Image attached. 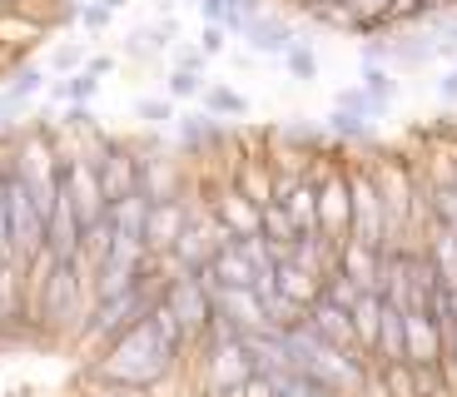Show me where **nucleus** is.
<instances>
[{"instance_id":"1","label":"nucleus","mask_w":457,"mask_h":397,"mask_svg":"<svg viewBox=\"0 0 457 397\" xmlns=\"http://www.w3.org/2000/svg\"><path fill=\"white\" fill-rule=\"evenodd\" d=\"M179 363V348L160 338V328L139 318L135 328H125L114 343H104L90 363L95 383H125V387H154L170 368Z\"/></svg>"},{"instance_id":"2","label":"nucleus","mask_w":457,"mask_h":397,"mask_svg":"<svg viewBox=\"0 0 457 397\" xmlns=\"http://www.w3.org/2000/svg\"><path fill=\"white\" fill-rule=\"evenodd\" d=\"M164 259H149V269L139 273L135 284L125 288V294H114V298H100V303L90 308V318H85V328H80V348L100 352L104 343H114L125 328H135L139 318H149V308L164 298Z\"/></svg>"},{"instance_id":"3","label":"nucleus","mask_w":457,"mask_h":397,"mask_svg":"<svg viewBox=\"0 0 457 397\" xmlns=\"http://www.w3.org/2000/svg\"><path fill=\"white\" fill-rule=\"evenodd\" d=\"M284 343H288V352H294V368L323 377V383L338 387L343 397H353V393H363V387H368L363 358H358V352H348V348H338V343H328V338H319L309 323L284 328Z\"/></svg>"},{"instance_id":"4","label":"nucleus","mask_w":457,"mask_h":397,"mask_svg":"<svg viewBox=\"0 0 457 397\" xmlns=\"http://www.w3.org/2000/svg\"><path fill=\"white\" fill-rule=\"evenodd\" d=\"M373 179H378V194H383V219H388V244H398L403 234H408V224L423 209L412 204L418 199V179L408 174V164H398V159H383L373 170Z\"/></svg>"},{"instance_id":"5","label":"nucleus","mask_w":457,"mask_h":397,"mask_svg":"<svg viewBox=\"0 0 457 397\" xmlns=\"http://www.w3.org/2000/svg\"><path fill=\"white\" fill-rule=\"evenodd\" d=\"M348 194H353V228H348V238L388 249V219H383V194H378L373 170H348Z\"/></svg>"},{"instance_id":"6","label":"nucleus","mask_w":457,"mask_h":397,"mask_svg":"<svg viewBox=\"0 0 457 397\" xmlns=\"http://www.w3.org/2000/svg\"><path fill=\"white\" fill-rule=\"evenodd\" d=\"M164 303L179 313V323H184V333H189V343L204 338L209 313H214V298H209V278H204V273H174L170 284H164Z\"/></svg>"},{"instance_id":"7","label":"nucleus","mask_w":457,"mask_h":397,"mask_svg":"<svg viewBox=\"0 0 457 397\" xmlns=\"http://www.w3.org/2000/svg\"><path fill=\"white\" fill-rule=\"evenodd\" d=\"M353 228V194H348V170L319 174V234L328 244H343Z\"/></svg>"},{"instance_id":"8","label":"nucleus","mask_w":457,"mask_h":397,"mask_svg":"<svg viewBox=\"0 0 457 397\" xmlns=\"http://www.w3.org/2000/svg\"><path fill=\"white\" fill-rule=\"evenodd\" d=\"M65 189H70V204H75L80 228L110 214V199H104V189H100V174H95V164L85 154H70L65 159Z\"/></svg>"},{"instance_id":"9","label":"nucleus","mask_w":457,"mask_h":397,"mask_svg":"<svg viewBox=\"0 0 457 397\" xmlns=\"http://www.w3.org/2000/svg\"><path fill=\"white\" fill-rule=\"evenodd\" d=\"M403 352H408L412 368H437L447 358L443 328L433 323L428 308H403Z\"/></svg>"},{"instance_id":"10","label":"nucleus","mask_w":457,"mask_h":397,"mask_svg":"<svg viewBox=\"0 0 457 397\" xmlns=\"http://www.w3.org/2000/svg\"><path fill=\"white\" fill-rule=\"evenodd\" d=\"M195 219V209H189V194H174V199H160V204H149L145 214V249L154 253V259H164V253L174 249V238H179V228Z\"/></svg>"},{"instance_id":"11","label":"nucleus","mask_w":457,"mask_h":397,"mask_svg":"<svg viewBox=\"0 0 457 397\" xmlns=\"http://www.w3.org/2000/svg\"><path fill=\"white\" fill-rule=\"evenodd\" d=\"M209 348V393L224 397L253 373V358L244 348V338H219V343H204Z\"/></svg>"},{"instance_id":"12","label":"nucleus","mask_w":457,"mask_h":397,"mask_svg":"<svg viewBox=\"0 0 457 397\" xmlns=\"http://www.w3.org/2000/svg\"><path fill=\"white\" fill-rule=\"evenodd\" d=\"M214 244H219V224L204 228L199 219H189L179 228V238H174V249L164 253V263H170V273H199L214 259Z\"/></svg>"},{"instance_id":"13","label":"nucleus","mask_w":457,"mask_h":397,"mask_svg":"<svg viewBox=\"0 0 457 397\" xmlns=\"http://www.w3.org/2000/svg\"><path fill=\"white\" fill-rule=\"evenodd\" d=\"M303 323H309L319 338H328V343H338V348H348V352H358V338H353V313L343 303H333V298H313L309 308H303ZM363 358V352H358Z\"/></svg>"},{"instance_id":"14","label":"nucleus","mask_w":457,"mask_h":397,"mask_svg":"<svg viewBox=\"0 0 457 397\" xmlns=\"http://www.w3.org/2000/svg\"><path fill=\"white\" fill-rule=\"evenodd\" d=\"M214 224H224L234 238L259 234V204H253L249 194L228 179V184H219V194H214Z\"/></svg>"},{"instance_id":"15","label":"nucleus","mask_w":457,"mask_h":397,"mask_svg":"<svg viewBox=\"0 0 457 397\" xmlns=\"http://www.w3.org/2000/svg\"><path fill=\"white\" fill-rule=\"evenodd\" d=\"M139 194H145L149 204H160V199L184 194L179 164H174L170 154H145V159H139Z\"/></svg>"},{"instance_id":"16","label":"nucleus","mask_w":457,"mask_h":397,"mask_svg":"<svg viewBox=\"0 0 457 397\" xmlns=\"http://www.w3.org/2000/svg\"><path fill=\"white\" fill-rule=\"evenodd\" d=\"M338 263L348 278H353L358 288H373L378 294V269H383V249H373V244H363V238H343L338 244Z\"/></svg>"},{"instance_id":"17","label":"nucleus","mask_w":457,"mask_h":397,"mask_svg":"<svg viewBox=\"0 0 457 397\" xmlns=\"http://www.w3.org/2000/svg\"><path fill=\"white\" fill-rule=\"evenodd\" d=\"M239 35L249 40V50H259V55H284V50L294 45V30H288L284 21H274V15H249Z\"/></svg>"},{"instance_id":"18","label":"nucleus","mask_w":457,"mask_h":397,"mask_svg":"<svg viewBox=\"0 0 457 397\" xmlns=\"http://www.w3.org/2000/svg\"><path fill=\"white\" fill-rule=\"evenodd\" d=\"M274 284H278V294H284V298H294L298 308H309L313 298L323 294V278H319V273L298 269L294 259H278V269H274Z\"/></svg>"},{"instance_id":"19","label":"nucleus","mask_w":457,"mask_h":397,"mask_svg":"<svg viewBox=\"0 0 457 397\" xmlns=\"http://www.w3.org/2000/svg\"><path fill=\"white\" fill-rule=\"evenodd\" d=\"M353 313V338H358V352L363 358H373V348H378V323H383V294H358V303L348 308Z\"/></svg>"},{"instance_id":"20","label":"nucleus","mask_w":457,"mask_h":397,"mask_svg":"<svg viewBox=\"0 0 457 397\" xmlns=\"http://www.w3.org/2000/svg\"><path fill=\"white\" fill-rule=\"evenodd\" d=\"M373 363H408V352H403V308L388 303V298H383V323H378Z\"/></svg>"},{"instance_id":"21","label":"nucleus","mask_w":457,"mask_h":397,"mask_svg":"<svg viewBox=\"0 0 457 397\" xmlns=\"http://www.w3.org/2000/svg\"><path fill=\"white\" fill-rule=\"evenodd\" d=\"M428 259L437 269V284L457 288V228L453 224H437L433 238H428Z\"/></svg>"},{"instance_id":"22","label":"nucleus","mask_w":457,"mask_h":397,"mask_svg":"<svg viewBox=\"0 0 457 397\" xmlns=\"http://www.w3.org/2000/svg\"><path fill=\"white\" fill-rule=\"evenodd\" d=\"M259 234L269 238L278 249V259H284L288 249H294V238H298V224L288 219V209L278 204V199H269V204H259Z\"/></svg>"},{"instance_id":"23","label":"nucleus","mask_w":457,"mask_h":397,"mask_svg":"<svg viewBox=\"0 0 457 397\" xmlns=\"http://www.w3.org/2000/svg\"><path fill=\"white\" fill-rule=\"evenodd\" d=\"M274 393L278 397H343L338 387H328L323 377L303 373V368H284V373H274Z\"/></svg>"},{"instance_id":"24","label":"nucleus","mask_w":457,"mask_h":397,"mask_svg":"<svg viewBox=\"0 0 457 397\" xmlns=\"http://www.w3.org/2000/svg\"><path fill=\"white\" fill-rule=\"evenodd\" d=\"M145 214H149V199H145L139 189L110 204V224H114V234H135V238H145Z\"/></svg>"},{"instance_id":"25","label":"nucleus","mask_w":457,"mask_h":397,"mask_svg":"<svg viewBox=\"0 0 457 397\" xmlns=\"http://www.w3.org/2000/svg\"><path fill=\"white\" fill-rule=\"evenodd\" d=\"M373 377H378V387H383V397H418V373H412V363H378Z\"/></svg>"},{"instance_id":"26","label":"nucleus","mask_w":457,"mask_h":397,"mask_svg":"<svg viewBox=\"0 0 457 397\" xmlns=\"http://www.w3.org/2000/svg\"><path fill=\"white\" fill-rule=\"evenodd\" d=\"M40 85H46V70H21V75L0 90V114H15L25 100H35V95H40Z\"/></svg>"},{"instance_id":"27","label":"nucleus","mask_w":457,"mask_h":397,"mask_svg":"<svg viewBox=\"0 0 457 397\" xmlns=\"http://www.w3.org/2000/svg\"><path fill=\"white\" fill-rule=\"evenodd\" d=\"M234 184H239V189L249 194L253 204H269V199H274V170H263V159H249Z\"/></svg>"},{"instance_id":"28","label":"nucleus","mask_w":457,"mask_h":397,"mask_svg":"<svg viewBox=\"0 0 457 397\" xmlns=\"http://www.w3.org/2000/svg\"><path fill=\"white\" fill-rule=\"evenodd\" d=\"M95 90H100V75H90L85 65H80V70H70V75L55 85V95H60V100H70V104H90Z\"/></svg>"},{"instance_id":"29","label":"nucleus","mask_w":457,"mask_h":397,"mask_svg":"<svg viewBox=\"0 0 457 397\" xmlns=\"http://www.w3.org/2000/svg\"><path fill=\"white\" fill-rule=\"evenodd\" d=\"M149 323H154V328H160V338L164 343H174V348H189V333H184V323H179V313H174V308L170 303H164V298H160V303H154V308H149Z\"/></svg>"},{"instance_id":"30","label":"nucleus","mask_w":457,"mask_h":397,"mask_svg":"<svg viewBox=\"0 0 457 397\" xmlns=\"http://www.w3.org/2000/svg\"><path fill=\"white\" fill-rule=\"evenodd\" d=\"M323 129H328L333 139H368L373 135V120H363V114H353V110H333Z\"/></svg>"},{"instance_id":"31","label":"nucleus","mask_w":457,"mask_h":397,"mask_svg":"<svg viewBox=\"0 0 457 397\" xmlns=\"http://www.w3.org/2000/svg\"><path fill=\"white\" fill-rule=\"evenodd\" d=\"M363 90H368V95H373V100H378V104H388V100H393V95H398V79H393V75H388V70L378 65V60H363Z\"/></svg>"},{"instance_id":"32","label":"nucleus","mask_w":457,"mask_h":397,"mask_svg":"<svg viewBox=\"0 0 457 397\" xmlns=\"http://www.w3.org/2000/svg\"><path fill=\"white\" fill-rule=\"evenodd\" d=\"M204 110L209 114H244L249 104H244V95L228 90V85H209V90H204Z\"/></svg>"},{"instance_id":"33","label":"nucleus","mask_w":457,"mask_h":397,"mask_svg":"<svg viewBox=\"0 0 457 397\" xmlns=\"http://www.w3.org/2000/svg\"><path fill=\"white\" fill-rule=\"evenodd\" d=\"M338 110H353V114H363V120H373V114H383L388 104H378L363 85H353V90H338Z\"/></svg>"},{"instance_id":"34","label":"nucleus","mask_w":457,"mask_h":397,"mask_svg":"<svg viewBox=\"0 0 457 397\" xmlns=\"http://www.w3.org/2000/svg\"><path fill=\"white\" fill-rule=\"evenodd\" d=\"M284 70H288L294 79H313V75H319V60H313L309 45H298V40H294V45L284 50Z\"/></svg>"},{"instance_id":"35","label":"nucleus","mask_w":457,"mask_h":397,"mask_svg":"<svg viewBox=\"0 0 457 397\" xmlns=\"http://www.w3.org/2000/svg\"><path fill=\"white\" fill-rule=\"evenodd\" d=\"M179 135H184V145H209V139H214L219 135V129H214V114H189V120H184V125H179Z\"/></svg>"},{"instance_id":"36","label":"nucleus","mask_w":457,"mask_h":397,"mask_svg":"<svg viewBox=\"0 0 457 397\" xmlns=\"http://www.w3.org/2000/svg\"><path fill=\"white\" fill-rule=\"evenodd\" d=\"M358 11V30H378V25H388V0H348Z\"/></svg>"},{"instance_id":"37","label":"nucleus","mask_w":457,"mask_h":397,"mask_svg":"<svg viewBox=\"0 0 457 397\" xmlns=\"http://www.w3.org/2000/svg\"><path fill=\"white\" fill-rule=\"evenodd\" d=\"M423 15H433V0H388V25L423 21Z\"/></svg>"},{"instance_id":"38","label":"nucleus","mask_w":457,"mask_h":397,"mask_svg":"<svg viewBox=\"0 0 457 397\" xmlns=\"http://www.w3.org/2000/svg\"><path fill=\"white\" fill-rule=\"evenodd\" d=\"M195 95H204L199 75H195V70H174V75H170V100H195Z\"/></svg>"},{"instance_id":"39","label":"nucleus","mask_w":457,"mask_h":397,"mask_svg":"<svg viewBox=\"0 0 457 397\" xmlns=\"http://www.w3.org/2000/svg\"><path fill=\"white\" fill-rule=\"evenodd\" d=\"M224 397H274V377H269V373H249L234 393H224Z\"/></svg>"},{"instance_id":"40","label":"nucleus","mask_w":457,"mask_h":397,"mask_svg":"<svg viewBox=\"0 0 457 397\" xmlns=\"http://www.w3.org/2000/svg\"><path fill=\"white\" fill-rule=\"evenodd\" d=\"M135 114L145 120V125H170V120H174V104H170V100H139Z\"/></svg>"},{"instance_id":"41","label":"nucleus","mask_w":457,"mask_h":397,"mask_svg":"<svg viewBox=\"0 0 457 397\" xmlns=\"http://www.w3.org/2000/svg\"><path fill=\"white\" fill-rule=\"evenodd\" d=\"M110 15H114V11H104L100 0H90V5H80V25H85V30H104V25H110Z\"/></svg>"},{"instance_id":"42","label":"nucleus","mask_w":457,"mask_h":397,"mask_svg":"<svg viewBox=\"0 0 457 397\" xmlns=\"http://www.w3.org/2000/svg\"><path fill=\"white\" fill-rule=\"evenodd\" d=\"M50 65L70 75V70H80V65H85V50H80V45H60L55 55H50Z\"/></svg>"},{"instance_id":"43","label":"nucleus","mask_w":457,"mask_h":397,"mask_svg":"<svg viewBox=\"0 0 457 397\" xmlns=\"http://www.w3.org/2000/svg\"><path fill=\"white\" fill-rule=\"evenodd\" d=\"M0 259H11V228H5V159H0Z\"/></svg>"},{"instance_id":"44","label":"nucleus","mask_w":457,"mask_h":397,"mask_svg":"<svg viewBox=\"0 0 457 397\" xmlns=\"http://www.w3.org/2000/svg\"><path fill=\"white\" fill-rule=\"evenodd\" d=\"M199 50H204V55H219V50H224V25H204V30H199Z\"/></svg>"},{"instance_id":"45","label":"nucleus","mask_w":457,"mask_h":397,"mask_svg":"<svg viewBox=\"0 0 457 397\" xmlns=\"http://www.w3.org/2000/svg\"><path fill=\"white\" fill-rule=\"evenodd\" d=\"M65 125H70V129H95V110H90V104H70V110H65Z\"/></svg>"},{"instance_id":"46","label":"nucleus","mask_w":457,"mask_h":397,"mask_svg":"<svg viewBox=\"0 0 457 397\" xmlns=\"http://www.w3.org/2000/svg\"><path fill=\"white\" fill-rule=\"evenodd\" d=\"M195 5H199V15H204V25H224L228 0H195Z\"/></svg>"},{"instance_id":"47","label":"nucleus","mask_w":457,"mask_h":397,"mask_svg":"<svg viewBox=\"0 0 457 397\" xmlns=\"http://www.w3.org/2000/svg\"><path fill=\"white\" fill-rule=\"evenodd\" d=\"M437 100H443V104H457V70H447V75L437 79Z\"/></svg>"},{"instance_id":"48","label":"nucleus","mask_w":457,"mask_h":397,"mask_svg":"<svg viewBox=\"0 0 457 397\" xmlns=\"http://www.w3.org/2000/svg\"><path fill=\"white\" fill-rule=\"evenodd\" d=\"M204 60H209V55H204L199 45H195V50H179V70H195V75H199V70H204Z\"/></svg>"},{"instance_id":"49","label":"nucleus","mask_w":457,"mask_h":397,"mask_svg":"<svg viewBox=\"0 0 457 397\" xmlns=\"http://www.w3.org/2000/svg\"><path fill=\"white\" fill-rule=\"evenodd\" d=\"M85 70L104 79V75H110V70H114V60H110V55H95V60H85Z\"/></svg>"},{"instance_id":"50","label":"nucleus","mask_w":457,"mask_h":397,"mask_svg":"<svg viewBox=\"0 0 457 397\" xmlns=\"http://www.w3.org/2000/svg\"><path fill=\"white\" fill-rule=\"evenodd\" d=\"M443 373H447V383L457 387V343H453V352H447V358H443Z\"/></svg>"},{"instance_id":"51","label":"nucleus","mask_w":457,"mask_h":397,"mask_svg":"<svg viewBox=\"0 0 457 397\" xmlns=\"http://www.w3.org/2000/svg\"><path fill=\"white\" fill-rule=\"evenodd\" d=\"M100 5H104V11H125L129 0H100Z\"/></svg>"},{"instance_id":"52","label":"nucleus","mask_w":457,"mask_h":397,"mask_svg":"<svg viewBox=\"0 0 457 397\" xmlns=\"http://www.w3.org/2000/svg\"><path fill=\"white\" fill-rule=\"evenodd\" d=\"M184 5H195V0H184Z\"/></svg>"},{"instance_id":"53","label":"nucleus","mask_w":457,"mask_h":397,"mask_svg":"<svg viewBox=\"0 0 457 397\" xmlns=\"http://www.w3.org/2000/svg\"><path fill=\"white\" fill-rule=\"evenodd\" d=\"M0 5H11V0H0Z\"/></svg>"},{"instance_id":"54","label":"nucleus","mask_w":457,"mask_h":397,"mask_svg":"<svg viewBox=\"0 0 457 397\" xmlns=\"http://www.w3.org/2000/svg\"><path fill=\"white\" fill-rule=\"evenodd\" d=\"M274 397H278V393H274Z\"/></svg>"}]
</instances>
